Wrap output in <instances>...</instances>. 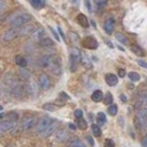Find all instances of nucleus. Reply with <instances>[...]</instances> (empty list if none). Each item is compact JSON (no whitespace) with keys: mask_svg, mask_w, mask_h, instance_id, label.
<instances>
[{"mask_svg":"<svg viewBox=\"0 0 147 147\" xmlns=\"http://www.w3.org/2000/svg\"><path fill=\"white\" fill-rule=\"evenodd\" d=\"M95 3H96V6L98 7V10H102L106 5H107L108 0H95Z\"/></svg>","mask_w":147,"mask_h":147,"instance_id":"f704fd0d","label":"nucleus"},{"mask_svg":"<svg viewBox=\"0 0 147 147\" xmlns=\"http://www.w3.org/2000/svg\"><path fill=\"white\" fill-rule=\"evenodd\" d=\"M50 30H51V31H52V33L53 34V36H54V38L55 39H56L58 41H60V38H59V35L57 34V32L56 31H55L53 29V28H50Z\"/></svg>","mask_w":147,"mask_h":147,"instance_id":"a18cd8bd","label":"nucleus"},{"mask_svg":"<svg viewBox=\"0 0 147 147\" xmlns=\"http://www.w3.org/2000/svg\"><path fill=\"white\" fill-rule=\"evenodd\" d=\"M91 129H92V132H93V134H94L95 137H99L101 135V133H102V131H101V129H100V127L98 125V124H92Z\"/></svg>","mask_w":147,"mask_h":147,"instance_id":"c756f323","label":"nucleus"},{"mask_svg":"<svg viewBox=\"0 0 147 147\" xmlns=\"http://www.w3.org/2000/svg\"><path fill=\"white\" fill-rule=\"evenodd\" d=\"M128 76H129V78H130V80L132 81V82H137V81H139L141 79L140 75L138 73H136V72H131V73H129Z\"/></svg>","mask_w":147,"mask_h":147,"instance_id":"72a5a7b5","label":"nucleus"},{"mask_svg":"<svg viewBox=\"0 0 147 147\" xmlns=\"http://www.w3.org/2000/svg\"><path fill=\"white\" fill-rule=\"evenodd\" d=\"M144 125L145 128H147V119H145V121H144Z\"/></svg>","mask_w":147,"mask_h":147,"instance_id":"603ef678","label":"nucleus"},{"mask_svg":"<svg viewBox=\"0 0 147 147\" xmlns=\"http://www.w3.org/2000/svg\"><path fill=\"white\" fill-rule=\"evenodd\" d=\"M7 7V3L4 0H0V13H1Z\"/></svg>","mask_w":147,"mask_h":147,"instance_id":"79ce46f5","label":"nucleus"},{"mask_svg":"<svg viewBox=\"0 0 147 147\" xmlns=\"http://www.w3.org/2000/svg\"><path fill=\"white\" fill-rule=\"evenodd\" d=\"M37 125V121L32 116H25L21 121V128L23 131H30Z\"/></svg>","mask_w":147,"mask_h":147,"instance_id":"39448f33","label":"nucleus"},{"mask_svg":"<svg viewBox=\"0 0 147 147\" xmlns=\"http://www.w3.org/2000/svg\"><path fill=\"white\" fill-rule=\"evenodd\" d=\"M2 109H3V107H2V106H0V111H1Z\"/></svg>","mask_w":147,"mask_h":147,"instance_id":"6e6d98bb","label":"nucleus"},{"mask_svg":"<svg viewBox=\"0 0 147 147\" xmlns=\"http://www.w3.org/2000/svg\"><path fill=\"white\" fill-rule=\"evenodd\" d=\"M31 15L30 14H27V13H21L20 15L16 16L15 18H13L12 20H10V26L12 28H20L23 25L27 24V23H29L30 20H31Z\"/></svg>","mask_w":147,"mask_h":147,"instance_id":"f257e3e1","label":"nucleus"},{"mask_svg":"<svg viewBox=\"0 0 147 147\" xmlns=\"http://www.w3.org/2000/svg\"><path fill=\"white\" fill-rule=\"evenodd\" d=\"M35 30V27L33 25H29L25 28H23L22 30H20V36H27L30 35V33H33V31Z\"/></svg>","mask_w":147,"mask_h":147,"instance_id":"aec40b11","label":"nucleus"},{"mask_svg":"<svg viewBox=\"0 0 147 147\" xmlns=\"http://www.w3.org/2000/svg\"><path fill=\"white\" fill-rule=\"evenodd\" d=\"M81 61V53L80 51L74 48L70 53V70L72 72H76L78 63Z\"/></svg>","mask_w":147,"mask_h":147,"instance_id":"f03ea898","label":"nucleus"},{"mask_svg":"<svg viewBox=\"0 0 147 147\" xmlns=\"http://www.w3.org/2000/svg\"><path fill=\"white\" fill-rule=\"evenodd\" d=\"M142 147H147V133L142 140Z\"/></svg>","mask_w":147,"mask_h":147,"instance_id":"c03bdc74","label":"nucleus"},{"mask_svg":"<svg viewBox=\"0 0 147 147\" xmlns=\"http://www.w3.org/2000/svg\"><path fill=\"white\" fill-rule=\"evenodd\" d=\"M91 98L94 102H100L103 99V93L101 90H95L91 95Z\"/></svg>","mask_w":147,"mask_h":147,"instance_id":"412c9836","label":"nucleus"},{"mask_svg":"<svg viewBox=\"0 0 147 147\" xmlns=\"http://www.w3.org/2000/svg\"><path fill=\"white\" fill-rule=\"evenodd\" d=\"M39 86L42 90H48L51 86V81L47 75L42 74L39 77Z\"/></svg>","mask_w":147,"mask_h":147,"instance_id":"1a4fd4ad","label":"nucleus"},{"mask_svg":"<svg viewBox=\"0 0 147 147\" xmlns=\"http://www.w3.org/2000/svg\"><path fill=\"white\" fill-rule=\"evenodd\" d=\"M4 117V114H2V113H0V119L1 118H3Z\"/></svg>","mask_w":147,"mask_h":147,"instance_id":"5fc2aeb1","label":"nucleus"},{"mask_svg":"<svg viewBox=\"0 0 147 147\" xmlns=\"http://www.w3.org/2000/svg\"><path fill=\"white\" fill-rule=\"evenodd\" d=\"M77 22L79 23L80 26H82L83 28H88L89 27V22H88V20H87V18L84 15V14H78L77 15Z\"/></svg>","mask_w":147,"mask_h":147,"instance_id":"6ab92c4d","label":"nucleus"},{"mask_svg":"<svg viewBox=\"0 0 147 147\" xmlns=\"http://www.w3.org/2000/svg\"><path fill=\"white\" fill-rule=\"evenodd\" d=\"M0 96H1V92H0Z\"/></svg>","mask_w":147,"mask_h":147,"instance_id":"4d7b16f0","label":"nucleus"},{"mask_svg":"<svg viewBox=\"0 0 147 147\" xmlns=\"http://www.w3.org/2000/svg\"><path fill=\"white\" fill-rule=\"evenodd\" d=\"M85 5L87 8V10H88L89 12H91L92 11V5H91L90 0H85Z\"/></svg>","mask_w":147,"mask_h":147,"instance_id":"ea45409f","label":"nucleus"},{"mask_svg":"<svg viewBox=\"0 0 147 147\" xmlns=\"http://www.w3.org/2000/svg\"><path fill=\"white\" fill-rule=\"evenodd\" d=\"M52 121H53V119H51L50 117H48V116H44V117L41 118L39 121V122L37 123V125H36L37 133L42 135L44 133V131L47 130V128L50 126V124L52 123Z\"/></svg>","mask_w":147,"mask_h":147,"instance_id":"7ed1b4c3","label":"nucleus"},{"mask_svg":"<svg viewBox=\"0 0 147 147\" xmlns=\"http://www.w3.org/2000/svg\"><path fill=\"white\" fill-rule=\"evenodd\" d=\"M118 74H119V77H124V76H125V75H126V71L124 70V69L121 68V69H119Z\"/></svg>","mask_w":147,"mask_h":147,"instance_id":"37998d69","label":"nucleus"},{"mask_svg":"<svg viewBox=\"0 0 147 147\" xmlns=\"http://www.w3.org/2000/svg\"><path fill=\"white\" fill-rule=\"evenodd\" d=\"M104 147H115V144L112 140L110 139H106L105 140V144Z\"/></svg>","mask_w":147,"mask_h":147,"instance_id":"4c0bfd02","label":"nucleus"},{"mask_svg":"<svg viewBox=\"0 0 147 147\" xmlns=\"http://www.w3.org/2000/svg\"><path fill=\"white\" fill-rule=\"evenodd\" d=\"M82 45L84 46L85 48L89 49V50H95L98 47V42L94 37H86V38L83 39L82 40Z\"/></svg>","mask_w":147,"mask_h":147,"instance_id":"423d86ee","label":"nucleus"},{"mask_svg":"<svg viewBox=\"0 0 147 147\" xmlns=\"http://www.w3.org/2000/svg\"><path fill=\"white\" fill-rule=\"evenodd\" d=\"M138 64H139L140 66L144 67V68H146L147 69V63L145 61H144V60H138L137 61Z\"/></svg>","mask_w":147,"mask_h":147,"instance_id":"a19ab883","label":"nucleus"},{"mask_svg":"<svg viewBox=\"0 0 147 147\" xmlns=\"http://www.w3.org/2000/svg\"><path fill=\"white\" fill-rule=\"evenodd\" d=\"M18 75H20V76L22 78V79H24V80H29L30 77V71L26 70V69H23V68L18 71Z\"/></svg>","mask_w":147,"mask_h":147,"instance_id":"cd10ccee","label":"nucleus"},{"mask_svg":"<svg viewBox=\"0 0 147 147\" xmlns=\"http://www.w3.org/2000/svg\"><path fill=\"white\" fill-rule=\"evenodd\" d=\"M45 36V30L42 28H39L33 31L32 33V39H33L35 41H40L42 38H44Z\"/></svg>","mask_w":147,"mask_h":147,"instance_id":"f3484780","label":"nucleus"},{"mask_svg":"<svg viewBox=\"0 0 147 147\" xmlns=\"http://www.w3.org/2000/svg\"><path fill=\"white\" fill-rule=\"evenodd\" d=\"M60 96H61L63 99V98H65L66 99H69V96L66 95L65 92H61V94H60Z\"/></svg>","mask_w":147,"mask_h":147,"instance_id":"09e8293b","label":"nucleus"},{"mask_svg":"<svg viewBox=\"0 0 147 147\" xmlns=\"http://www.w3.org/2000/svg\"><path fill=\"white\" fill-rule=\"evenodd\" d=\"M11 92H12V94L14 95L15 98H24V96H26V94H27L28 87H27V86L20 84V83L18 82L15 86L11 88Z\"/></svg>","mask_w":147,"mask_h":147,"instance_id":"20e7f679","label":"nucleus"},{"mask_svg":"<svg viewBox=\"0 0 147 147\" xmlns=\"http://www.w3.org/2000/svg\"><path fill=\"white\" fill-rule=\"evenodd\" d=\"M27 87H28V92H29V93L32 94L33 96H38L39 89H38V86H37L35 81H32V80L30 81Z\"/></svg>","mask_w":147,"mask_h":147,"instance_id":"a211bd4d","label":"nucleus"},{"mask_svg":"<svg viewBox=\"0 0 147 147\" xmlns=\"http://www.w3.org/2000/svg\"><path fill=\"white\" fill-rule=\"evenodd\" d=\"M60 126V121H53L52 123L50 124V126L47 128V130L44 131V133L42 134V136L44 137H48V136H51L56 131V130L59 128Z\"/></svg>","mask_w":147,"mask_h":147,"instance_id":"9b49d317","label":"nucleus"},{"mask_svg":"<svg viewBox=\"0 0 147 147\" xmlns=\"http://www.w3.org/2000/svg\"><path fill=\"white\" fill-rule=\"evenodd\" d=\"M49 68H50L51 72H52L55 76H59L62 72L61 64H60V63L57 62L56 60H54V59H53V61L52 64H51Z\"/></svg>","mask_w":147,"mask_h":147,"instance_id":"4468645a","label":"nucleus"},{"mask_svg":"<svg viewBox=\"0 0 147 147\" xmlns=\"http://www.w3.org/2000/svg\"><path fill=\"white\" fill-rule=\"evenodd\" d=\"M31 6L33 7L35 9H40L45 6L46 0H30Z\"/></svg>","mask_w":147,"mask_h":147,"instance_id":"4be33fe9","label":"nucleus"},{"mask_svg":"<svg viewBox=\"0 0 147 147\" xmlns=\"http://www.w3.org/2000/svg\"><path fill=\"white\" fill-rule=\"evenodd\" d=\"M69 128H70V129H72V130L73 131H76V127L75 126V125H74V124L73 123H70V124H69Z\"/></svg>","mask_w":147,"mask_h":147,"instance_id":"3c124183","label":"nucleus"},{"mask_svg":"<svg viewBox=\"0 0 147 147\" xmlns=\"http://www.w3.org/2000/svg\"><path fill=\"white\" fill-rule=\"evenodd\" d=\"M53 61V58L52 55H44L41 58H40L38 64L40 67H42V68H49L50 65L52 64Z\"/></svg>","mask_w":147,"mask_h":147,"instance_id":"9d476101","label":"nucleus"},{"mask_svg":"<svg viewBox=\"0 0 147 147\" xmlns=\"http://www.w3.org/2000/svg\"><path fill=\"white\" fill-rule=\"evenodd\" d=\"M96 121L100 125H104V124L107 122V117L104 112H98L96 115Z\"/></svg>","mask_w":147,"mask_h":147,"instance_id":"a878e982","label":"nucleus"},{"mask_svg":"<svg viewBox=\"0 0 147 147\" xmlns=\"http://www.w3.org/2000/svg\"><path fill=\"white\" fill-rule=\"evenodd\" d=\"M76 125L80 130L84 131V130H86V128H87V122L83 118L76 119Z\"/></svg>","mask_w":147,"mask_h":147,"instance_id":"c85d7f7f","label":"nucleus"},{"mask_svg":"<svg viewBox=\"0 0 147 147\" xmlns=\"http://www.w3.org/2000/svg\"><path fill=\"white\" fill-rule=\"evenodd\" d=\"M71 1L74 3V4H77V2H78V0H71Z\"/></svg>","mask_w":147,"mask_h":147,"instance_id":"864d4df0","label":"nucleus"},{"mask_svg":"<svg viewBox=\"0 0 147 147\" xmlns=\"http://www.w3.org/2000/svg\"><path fill=\"white\" fill-rule=\"evenodd\" d=\"M43 109L47 111H55L57 109V107L53 103H45L43 105Z\"/></svg>","mask_w":147,"mask_h":147,"instance_id":"e433bc0d","label":"nucleus"},{"mask_svg":"<svg viewBox=\"0 0 147 147\" xmlns=\"http://www.w3.org/2000/svg\"><path fill=\"white\" fill-rule=\"evenodd\" d=\"M131 52L133 53H135L136 55H138V56H144V51H142V48H140L138 45H135V44H133L131 45Z\"/></svg>","mask_w":147,"mask_h":147,"instance_id":"393cba45","label":"nucleus"},{"mask_svg":"<svg viewBox=\"0 0 147 147\" xmlns=\"http://www.w3.org/2000/svg\"><path fill=\"white\" fill-rule=\"evenodd\" d=\"M4 82H5V84H6L8 87H10V89H11L12 87H14L18 84V80L17 79L16 76L14 75H12L10 73H7L4 76Z\"/></svg>","mask_w":147,"mask_h":147,"instance_id":"6e6552de","label":"nucleus"},{"mask_svg":"<svg viewBox=\"0 0 147 147\" xmlns=\"http://www.w3.org/2000/svg\"><path fill=\"white\" fill-rule=\"evenodd\" d=\"M68 147H86V145L84 144V142H81L79 139H74L71 141Z\"/></svg>","mask_w":147,"mask_h":147,"instance_id":"2f4dec72","label":"nucleus"},{"mask_svg":"<svg viewBox=\"0 0 147 147\" xmlns=\"http://www.w3.org/2000/svg\"><path fill=\"white\" fill-rule=\"evenodd\" d=\"M115 37H116V39L119 41V42H121L122 44H128L129 40L127 39V37L125 35H123L121 33H119V32H118V33L115 34Z\"/></svg>","mask_w":147,"mask_h":147,"instance_id":"7c9ffc66","label":"nucleus"},{"mask_svg":"<svg viewBox=\"0 0 147 147\" xmlns=\"http://www.w3.org/2000/svg\"><path fill=\"white\" fill-rule=\"evenodd\" d=\"M39 42L44 48H49V47H52V46H53V41L52 40V39L46 38V37H44V38L41 39Z\"/></svg>","mask_w":147,"mask_h":147,"instance_id":"b1692460","label":"nucleus"},{"mask_svg":"<svg viewBox=\"0 0 147 147\" xmlns=\"http://www.w3.org/2000/svg\"><path fill=\"white\" fill-rule=\"evenodd\" d=\"M105 80H106V83L110 86H115L119 82L118 76H115L114 74H108V75H106Z\"/></svg>","mask_w":147,"mask_h":147,"instance_id":"2eb2a0df","label":"nucleus"},{"mask_svg":"<svg viewBox=\"0 0 147 147\" xmlns=\"http://www.w3.org/2000/svg\"><path fill=\"white\" fill-rule=\"evenodd\" d=\"M80 62L82 63L83 65H84L85 67H86V68H91V66H92L89 58L87 57L86 55H84L82 53H81V61Z\"/></svg>","mask_w":147,"mask_h":147,"instance_id":"bb28decb","label":"nucleus"},{"mask_svg":"<svg viewBox=\"0 0 147 147\" xmlns=\"http://www.w3.org/2000/svg\"><path fill=\"white\" fill-rule=\"evenodd\" d=\"M15 62L16 63L18 64L20 67H22V68H24L27 66V64H28V62H27V60L21 56V55H17L16 58H15Z\"/></svg>","mask_w":147,"mask_h":147,"instance_id":"5701e85b","label":"nucleus"},{"mask_svg":"<svg viewBox=\"0 0 147 147\" xmlns=\"http://www.w3.org/2000/svg\"><path fill=\"white\" fill-rule=\"evenodd\" d=\"M86 140H87V142H88V144H89L91 146H94V144H95V142H94V140L92 139V137H91V136L87 135V136H86Z\"/></svg>","mask_w":147,"mask_h":147,"instance_id":"49530a36","label":"nucleus"},{"mask_svg":"<svg viewBox=\"0 0 147 147\" xmlns=\"http://www.w3.org/2000/svg\"><path fill=\"white\" fill-rule=\"evenodd\" d=\"M18 35H20V30L16 29V28H12V29L5 32V34L3 35V40L6 41V42H8V41L13 40Z\"/></svg>","mask_w":147,"mask_h":147,"instance_id":"0eeeda50","label":"nucleus"},{"mask_svg":"<svg viewBox=\"0 0 147 147\" xmlns=\"http://www.w3.org/2000/svg\"><path fill=\"white\" fill-rule=\"evenodd\" d=\"M16 123L13 121H5L0 122V131H8L15 128Z\"/></svg>","mask_w":147,"mask_h":147,"instance_id":"ddd939ff","label":"nucleus"},{"mask_svg":"<svg viewBox=\"0 0 147 147\" xmlns=\"http://www.w3.org/2000/svg\"><path fill=\"white\" fill-rule=\"evenodd\" d=\"M119 98H121V102H123V103H126L127 102V96L124 95V94H121V96H119Z\"/></svg>","mask_w":147,"mask_h":147,"instance_id":"de8ad7c7","label":"nucleus"},{"mask_svg":"<svg viewBox=\"0 0 147 147\" xmlns=\"http://www.w3.org/2000/svg\"><path fill=\"white\" fill-rule=\"evenodd\" d=\"M56 139L61 142H65L69 139V133L65 130H58L56 132Z\"/></svg>","mask_w":147,"mask_h":147,"instance_id":"dca6fc26","label":"nucleus"},{"mask_svg":"<svg viewBox=\"0 0 147 147\" xmlns=\"http://www.w3.org/2000/svg\"><path fill=\"white\" fill-rule=\"evenodd\" d=\"M108 111H109V115H111V116H115V115H117V113H118V106L115 105V104L109 105Z\"/></svg>","mask_w":147,"mask_h":147,"instance_id":"c9c22d12","label":"nucleus"},{"mask_svg":"<svg viewBox=\"0 0 147 147\" xmlns=\"http://www.w3.org/2000/svg\"><path fill=\"white\" fill-rule=\"evenodd\" d=\"M58 32H59V33H60V34H61V36L63 37V40H64V39H65V36H64V34H63V32L62 29H61V28H60V27H58Z\"/></svg>","mask_w":147,"mask_h":147,"instance_id":"8fccbe9b","label":"nucleus"},{"mask_svg":"<svg viewBox=\"0 0 147 147\" xmlns=\"http://www.w3.org/2000/svg\"><path fill=\"white\" fill-rule=\"evenodd\" d=\"M74 115H75V117L76 119H81V118H83V111L81 109H76L75 113H74Z\"/></svg>","mask_w":147,"mask_h":147,"instance_id":"58836bf2","label":"nucleus"},{"mask_svg":"<svg viewBox=\"0 0 147 147\" xmlns=\"http://www.w3.org/2000/svg\"><path fill=\"white\" fill-rule=\"evenodd\" d=\"M103 101H104L105 105H111L112 102H113V96H112V94L110 93V92H108V93L105 95L104 98H103Z\"/></svg>","mask_w":147,"mask_h":147,"instance_id":"473e14b6","label":"nucleus"},{"mask_svg":"<svg viewBox=\"0 0 147 147\" xmlns=\"http://www.w3.org/2000/svg\"><path fill=\"white\" fill-rule=\"evenodd\" d=\"M114 28H115V20L112 18H108V20L105 21V24H104V30L106 31V33L109 35L112 34Z\"/></svg>","mask_w":147,"mask_h":147,"instance_id":"f8f14e48","label":"nucleus"}]
</instances>
